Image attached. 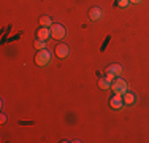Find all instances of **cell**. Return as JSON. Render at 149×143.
Returning <instances> with one entry per match:
<instances>
[{
	"label": "cell",
	"mask_w": 149,
	"mask_h": 143,
	"mask_svg": "<svg viewBox=\"0 0 149 143\" xmlns=\"http://www.w3.org/2000/svg\"><path fill=\"white\" fill-rule=\"evenodd\" d=\"M51 51H49L48 48H45V49H38V53L35 54V64H37L38 67H45V65H48L49 62H51Z\"/></svg>",
	"instance_id": "obj_1"
},
{
	"label": "cell",
	"mask_w": 149,
	"mask_h": 143,
	"mask_svg": "<svg viewBox=\"0 0 149 143\" xmlns=\"http://www.w3.org/2000/svg\"><path fill=\"white\" fill-rule=\"evenodd\" d=\"M111 91L114 92V94H120V95H124L127 91H129V84H127V81L124 80V78H114V81L111 83Z\"/></svg>",
	"instance_id": "obj_2"
},
{
	"label": "cell",
	"mask_w": 149,
	"mask_h": 143,
	"mask_svg": "<svg viewBox=\"0 0 149 143\" xmlns=\"http://www.w3.org/2000/svg\"><path fill=\"white\" fill-rule=\"evenodd\" d=\"M65 35H67V30L62 24H52L51 26V37L54 40H62V38H65Z\"/></svg>",
	"instance_id": "obj_3"
},
{
	"label": "cell",
	"mask_w": 149,
	"mask_h": 143,
	"mask_svg": "<svg viewBox=\"0 0 149 143\" xmlns=\"http://www.w3.org/2000/svg\"><path fill=\"white\" fill-rule=\"evenodd\" d=\"M54 53H56V56H57L59 59H65V57L70 54V48L67 45H63V43H59V45L56 46Z\"/></svg>",
	"instance_id": "obj_4"
},
{
	"label": "cell",
	"mask_w": 149,
	"mask_h": 143,
	"mask_svg": "<svg viewBox=\"0 0 149 143\" xmlns=\"http://www.w3.org/2000/svg\"><path fill=\"white\" fill-rule=\"evenodd\" d=\"M109 107L114 110H119L124 107V97L120 94H114L111 99H109Z\"/></svg>",
	"instance_id": "obj_5"
},
{
	"label": "cell",
	"mask_w": 149,
	"mask_h": 143,
	"mask_svg": "<svg viewBox=\"0 0 149 143\" xmlns=\"http://www.w3.org/2000/svg\"><path fill=\"white\" fill-rule=\"evenodd\" d=\"M106 75H114V76H120L122 75V72H124V69H122V65L120 64H111V65H108L106 67Z\"/></svg>",
	"instance_id": "obj_6"
},
{
	"label": "cell",
	"mask_w": 149,
	"mask_h": 143,
	"mask_svg": "<svg viewBox=\"0 0 149 143\" xmlns=\"http://www.w3.org/2000/svg\"><path fill=\"white\" fill-rule=\"evenodd\" d=\"M37 38H40V40H49L51 37V27H40L37 30Z\"/></svg>",
	"instance_id": "obj_7"
},
{
	"label": "cell",
	"mask_w": 149,
	"mask_h": 143,
	"mask_svg": "<svg viewBox=\"0 0 149 143\" xmlns=\"http://www.w3.org/2000/svg\"><path fill=\"white\" fill-rule=\"evenodd\" d=\"M89 18L91 21H98L102 18V8L100 6H92L89 10Z\"/></svg>",
	"instance_id": "obj_8"
},
{
	"label": "cell",
	"mask_w": 149,
	"mask_h": 143,
	"mask_svg": "<svg viewBox=\"0 0 149 143\" xmlns=\"http://www.w3.org/2000/svg\"><path fill=\"white\" fill-rule=\"evenodd\" d=\"M111 83H113V81L109 80L106 75L98 80V86H100V89H103V91H106V89H111Z\"/></svg>",
	"instance_id": "obj_9"
},
{
	"label": "cell",
	"mask_w": 149,
	"mask_h": 143,
	"mask_svg": "<svg viewBox=\"0 0 149 143\" xmlns=\"http://www.w3.org/2000/svg\"><path fill=\"white\" fill-rule=\"evenodd\" d=\"M122 97H124V103H125V105H133V103L136 102V95H135L133 92H130V91H127Z\"/></svg>",
	"instance_id": "obj_10"
},
{
	"label": "cell",
	"mask_w": 149,
	"mask_h": 143,
	"mask_svg": "<svg viewBox=\"0 0 149 143\" xmlns=\"http://www.w3.org/2000/svg\"><path fill=\"white\" fill-rule=\"evenodd\" d=\"M40 26L41 27H51L52 26V19L49 16H41L40 18Z\"/></svg>",
	"instance_id": "obj_11"
},
{
	"label": "cell",
	"mask_w": 149,
	"mask_h": 143,
	"mask_svg": "<svg viewBox=\"0 0 149 143\" xmlns=\"http://www.w3.org/2000/svg\"><path fill=\"white\" fill-rule=\"evenodd\" d=\"M35 48H37V49H45L46 48V41L37 38V40H35Z\"/></svg>",
	"instance_id": "obj_12"
},
{
	"label": "cell",
	"mask_w": 149,
	"mask_h": 143,
	"mask_svg": "<svg viewBox=\"0 0 149 143\" xmlns=\"http://www.w3.org/2000/svg\"><path fill=\"white\" fill-rule=\"evenodd\" d=\"M129 0H116V5H118V6H120V8H125V6L127 5H129Z\"/></svg>",
	"instance_id": "obj_13"
},
{
	"label": "cell",
	"mask_w": 149,
	"mask_h": 143,
	"mask_svg": "<svg viewBox=\"0 0 149 143\" xmlns=\"http://www.w3.org/2000/svg\"><path fill=\"white\" fill-rule=\"evenodd\" d=\"M5 121H6V116H5V114H2V116H0V123H5Z\"/></svg>",
	"instance_id": "obj_14"
},
{
	"label": "cell",
	"mask_w": 149,
	"mask_h": 143,
	"mask_svg": "<svg viewBox=\"0 0 149 143\" xmlns=\"http://www.w3.org/2000/svg\"><path fill=\"white\" fill-rule=\"evenodd\" d=\"M129 2H130V3H140L141 0H129Z\"/></svg>",
	"instance_id": "obj_15"
}]
</instances>
